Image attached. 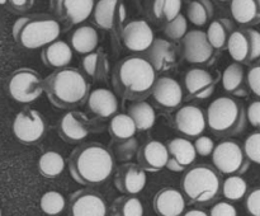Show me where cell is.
<instances>
[{
    "label": "cell",
    "mask_w": 260,
    "mask_h": 216,
    "mask_svg": "<svg viewBox=\"0 0 260 216\" xmlns=\"http://www.w3.org/2000/svg\"><path fill=\"white\" fill-rule=\"evenodd\" d=\"M157 73L144 55L122 58L114 66L112 83L117 94L129 101H144L151 94Z\"/></svg>",
    "instance_id": "cell-1"
},
{
    "label": "cell",
    "mask_w": 260,
    "mask_h": 216,
    "mask_svg": "<svg viewBox=\"0 0 260 216\" xmlns=\"http://www.w3.org/2000/svg\"><path fill=\"white\" fill-rule=\"evenodd\" d=\"M113 169L114 158L111 150L99 142L81 145L69 158V172L79 184H101L111 177Z\"/></svg>",
    "instance_id": "cell-2"
},
{
    "label": "cell",
    "mask_w": 260,
    "mask_h": 216,
    "mask_svg": "<svg viewBox=\"0 0 260 216\" xmlns=\"http://www.w3.org/2000/svg\"><path fill=\"white\" fill-rule=\"evenodd\" d=\"M43 88L53 106L62 109L75 108L88 99L90 84L75 68H62L43 79Z\"/></svg>",
    "instance_id": "cell-3"
},
{
    "label": "cell",
    "mask_w": 260,
    "mask_h": 216,
    "mask_svg": "<svg viewBox=\"0 0 260 216\" xmlns=\"http://www.w3.org/2000/svg\"><path fill=\"white\" fill-rule=\"evenodd\" d=\"M13 38L24 50L43 48L58 40L61 24L48 14H29L18 18L13 24Z\"/></svg>",
    "instance_id": "cell-4"
},
{
    "label": "cell",
    "mask_w": 260,
    "mask_h": 216,
    "mask_svg": "<svg viewBox=\"0 0 260 216\" xmlns=\"http://www.w3.org/2000/svg\"><path fill=\"white\" fill-rule=\"evenodd\" d=\"M206 122L216 136H235L245 130V107L234 97H218L208 104Z\"/></svg>",
    "instance_id": "cell-5"
},
{
    "label": "cell",
    "mask_w": 260,
    "mask_h": 216,
    "mask_svg": "<svg viewBox=\"0 0 260 216\" xmlns=\"http://www.w3.org/2000/svg\"><path fill=\"white\" fill-rule=\"evenodd\" d=\"M221 173L213 165L198 164L189 167L182 178L183 195L190 203L207 206L221 196Z\"/></svg>",
    "instance_id": "cell-6"
},
{
    "label": "cell",
    "mask_w": 260,
    "mask_h": 216,
    "mask_svg": "<svg viewBox=\"0 0 260 216\" xmlns=\"http://www.w3.org/2000/svg\"><path fill=\"white\" fill-rule=\"evenodd\" d=\"M212 164L221 174L241 175L248 172L250 162L243 146L234 140H223L215 145L212 151Z\"/></svg>",
    "instance_id": "cell-7"
},
{
    "label": "cell",
    "mask_w": 260,
    "mask_h": 216,
    "mask_svg": "<svg viewBox=\"0 0 260 216\" xmlns=\"http://www.w3.org/2000/svg\"><path fill=\"white\" fill-rule=\"evenodd\" d=\"M8 91L18 103H32L45 91L43 79L33 69L20 68L10 75L8 81Z\"/></svg>",
    "instance_id": "cell-8"
},
{
    "label": "cell",
    "mask_w": 260,
    "mask_h": 216,
    "mask_svg": "<svg viewBox=\"0 0 260 216\" xmlns=\"http://www.w3.org/2000/svg\"><path fill=\"white\" fill-rule=\"evenodd\" d=\"M226 50L233 60L241 65L258 60L260 57V32L248 27L234 29Z\"/></svg>",
    "instance_id": "cell-9"
},
{
    "label": "cell",
    "mask_w": 260,
    "mask_h": 216,
    "mask_svg": "<svg viewBox=\"0 0 260 216\" xmlns=\"http://www.w3.org/2000/svg\"><path fill=\"white\" fill-rule=\"evenodd\" d=\"M13 134L22 144H36L46 134L45 118L38 111L25 107L18 112L13 121Z\"/></svg>",
    "instance_id": "cell-10"
},
{
    "label": "cell",
    "mask_w": 260,
    "mask_h": 216,
    "mask_svg": "<svg viewBox=\"0 0 260 216\" xmlns=\"http://www.w3.org/2000/svg\"><path fill=\"white\" fill-rule=\"evenodd\" d=\"M91 18L96 27L121 35L127 19L126 5L122 0H98L94 4Z\"/></svg>",
    "instance_id": "cell-11"
},
{
    "label": "cell",
    "mask_w": 260,
    "mask_h": 216,
    "mask_svg": "<svg viewBox=\"0 0 260 216\" xmlns=\"http://www.w3.org/2000/svg\"><path fill=\"white\" fill-rule=\"evenodd\" d=\"M183 57L193 65H210L215 60V48L208 42L206 32L201 29L188 30L182 38Z\"/></svg>",
    "instance_id": "cell-12"
},
{
    "label": "cell",
    "mask_w": 260,
    "mask_h": 216,
    "mask_svg": "<svg viewBox=\"0 0 260 216\" xmlns=\"http://www.w3.org/2000/svg\"><path fill=\"white\" fill-rule=\"evenodd\" d=\"M108 207L103 196L93 190L74 192L69 200L70 216H107Z\"/></svg>",
    "instance_id": "cell-13"
},
{
    "label": "cell",
    "mask_w": 260,
    "mask_h": 216,
    "mask_svg": "<svg viewBox=\"0 0 260 216\" xmlns=\"http://www.w3.org/2000/svg\"><path fill=\"white\" fill-rule=\"evenodd\" d=\"M56 17L69 25H78L91 17L95 0H50Z\"/></svg>",
    "instance_id": "cell-14"
},
{
    "label": "cell",
    "mask_w": 260,
    "mask_h": 216,
    "mask_svg": "<svg viewBox=\"0 0 260 216\" xmlns=\"http://www.w3.org/2000/svg\"><path fill=\"white\" fill-rule=\"evenodd\" d=\"M57 131L66 142L76 144L90 135L91 124L85 113L73 109L61 117L57 125Z\"/></svg>",
    "instance_id": "cell-15"
},
{
    "label": "cell",
    "mask_w": 260,
    "mask_h": 216,
    "mask_svg": "<svg viewBox=\"0 0 260 216\" xmlns=\"http://www.w3.org/2000/svg\"><path fill=\"white\" fill-rule=\"evenodd\" d=\"M122 41L129 51L144 53L146 52L155 40L152 28L146 20H132L123 25L121 30Z\"/></svg>",
    "instance_id": "cell-16"
},
{
    "label": "cell",
    "mask_w": 260,
    "mask_h": 216,
    "mask_svg": "<svg viewBox=\"0 0 260 216\" xmlns=\"http://www.w3.org/2000/svg\"><path fill=\"white\" fill-rule=\"evenodd\" d=\"M175 127L187 139H196L205 132L207 127L206 114L197 106H183L175 113Z\"/></svg>",
    "instance_id": "cell-17"
},
{
    "label": "cell",
    "mask_w": 260,
    "mask_h": 216,
    "mask_svg": "<svg viewBox=\"0 0 260 216\" xmlns=\"http://www.w3.org/2000/svg\"><path fill=\"white\" fill-rule=\"evenodd\" d=\"M218 78L203 68H192L184 76V86L190 98L207 99L215 93Z\"/></svg>",
    "instance_id": "cell-18"
},
{
    "label": "cell",
    "mask_w": 260,
    "mask_h": 216,
    "mask_svg": "<svg viewBox=\"0 0 260 216\" xmlns=\"http://www.w3.org/2000/svg\"><path fill=\"white\" fill-rule=\"evenodd\" d=\"M147 182L146 172L139 164L127 163L117 169L114 186L124 195L136 196L145 188Z\"/></svg>",
    "instance_id": "cell-19"
},
{
    "label": "cell",
    "mask_w": 260,
    "mask_h": 216,
    "mask_svg": "<svg viewBox=\"0 0 260 216\" xmlns=\"http://www.w3.org/2000/svg\"><path fill=\"white\" fill-rule=\"evenodd\" d=\"M169 160L167 168L172 172H183L196 162L194 145L187 137H174L167 144Z\"/></svg>",
    "instance_id": "cell-20"
},
{
    "label": "cell",
    "mask_w": 260,
    "mask_h": 216,
    "mask_svg": "<svg viewBox=\"0 0 260 216\" xmlns=\"http://www.w3.org/2000/svg\"><path fill=\"white\" fill-rule=\"evenodd\" d=\"M136 158L137 164L145 172L156 173L167 167L169 152L165 144L157 140H150L137 149Z\"/></svg>",
    "instance_id": "cell-21"
},
{
    "label": "cell",
    "mask_w": 260,
    "mask_h": 216,
    "mask_svg": "<svg viewBox=\"0 0 260 216\" xmlns=\"http://www.w3.org/2000/svg\"><path fill=\"white\" fill-rule=\"evenodd\" d=\"M151 96L161 108L173 111L178 108L183 101V88L178 80L170 76L157 78L152 88Z\"/></svg>",
    "instance_id": "cell-22"
},
{
    "label": "cell",
    "mask_w": 260,
    "mask_h": 216,
    "mask_svg": "<svg viewBox=\"0 0 260 216\" xmlns=\"http://www.w3.org/2000/svg\"><path fill=\"white\" fill-rule=\"evenodd\" d=\"M185 205L184 195L173 187L161 188L152 200V207L157 216H182Z\"/></svg>",
    "instance_id": "cell-23"
},
{
    "label": "cell",
    "mask_w": 260,
    "mask_h": 216,
    "mask_svg": "<svg viewBox=\"0 0 260 216\" xmlns=\"http://www.w3.org/2000/svg\"><path fill=\"white\" fill-rule=\"evenodd\" d=\"M144 56L154 66L156 73L168 71L177 64V48L170 41L164 38H155Z\"/></svg>",
    "instance_id": "cell-24"
},
{
    "label": "cell",
    "mask_w": 260,
    "mask_h": 216,
    "mask_svg": "<svg viewBox=\"0 0 260 216\" xmlns=\"http://www.w3.org/2000/svg\"><path fill=\"white\" fill-rule=\"evenodd\" d=\"M88 108L99 118H111L118 111V98L112 90L106 88L94 89L89 93Z\"/></svg>",
    "instance_id": "cell-25"
},
{
    "label": "cell",
    "mask_w": 260,
    "mask_h": 216,
    "mask_svg": "<svg viewBox=\"0 0 260 216\" xmlns=\"http://www.w3.org/2000/svg\"><path fill=\"white\" fill-rule=\"evenodd\" d=\"M41 58L46 66L55 70L68 68L73 61V48L65 41L56 40L42 48Z\"/></svg>",
    "instance_id": "cell-26"
},
{
    "label": "cell",
    "mask_w": 260,
    "mask_h": 216,
    "mask_svg": "<svg viewBox=\"0 0 260 216\" xmlns=\"http://www.w3.org/2000/svg\"><path fill=\"white\" fill-rule=\"evenodd\" d=\"M221 81H222V88L231 96L238 98H244L248 96L249 86L246 81V73L241 64H230L223 70Z\"/></svg>",
    "instance_id": "cell-27"
},
{
    "label": "cell",
    "mask_w": 260,
    "mask_h": 216,
    "mask_svg": "<svg viewBox=\"0 0 260 216\" xmlns=\"http://www.w3.org/2000/svg\"><path fill=\"white\" fill-rule=\"evenodd\" d=\"M99 45V35L95 27L83 24L79 25L70 37V47L73 51L80 53V55H88V53L96 51Z\"/></svg>",
    "instance_id": "cell-28"
},
{
    "label": "cell",
    "mask_w": 260,
    "mask_h": 216,
    "mask_svg": "<svg viewBox=\"0 0 260 216\" xmlns=\"http://www.w3.org/2000/svg\"><path fill=\"white\" fill-rule=\"evenodd\" d=\"M231 15L241 25H256L260 23V0H231Z\"/></svg>",
    "instance_id": "cell-29"
},
{
    "label": "cell",
    "mask_w": 260,
    "mask_h": 216,
    "mask_svg": "<svg viewBox=\"0 0 260 216\" xmlns=\"http://www.w3.org/2000/svg\"><path fill=\"white\" fill-rule=\"evenodd\" d=\"M234 30V23L228 18H218L212 20L206 30L208 42L216 51L226 50L228 41Z\"/></svg>",
    "instance_id": "cell-30"
},
{
    "label": "cell",
    "mask_w": 260,
    "mask_h": 216,
    "mask_svg": "<svg viewBox=\"0 0 260 216\" xmlns=\"http://www.w3.org/2000/svg\"><path fill=\"white\" fill-rule=\"evenodd\" d=\"M81 68L84 73L95 80H104L109 74V61L108 57L102 51H93V52L84 55L81 60Z\"/></svg>",
    "instance_id": "cell-31"
},
{
    "label": "cell",
    "mask_w": 260,
    "mask_h": 216,
    "mask_svg": "<svg viewBox=\"0 0 260 216\" xmlns=\"http://www.w3.org/2000/svg\"><path fill=\"white\" fill-rule=\"evenodd\" d=\"M127 114L134 119L137 131H147L152 129L156 121L154 107L146 101H136L128 107Z\"/></svg>",
    "instance_id": "cell-32"
},
{
    "label": "cell",
    "mask_w": 260,
    "mask_h": 216,
    "mask_svg": "<svg viewBox=\"0 0 260 216\" xmlns=\"http://www.w3.org/2000/svg\"><path fill=\"white\" fill-rule=\"evenodd\" d=\"M108 131L116 141H126L136 135L137 129L134 119L127 113H116L111 117Z\"/></svg>",
    "instance_id": "cell-33"
},
{
    "label": "cell",
    "mask_w": 260,
    "mask_h": 216,
    "mask_svg": "<svg viewBox=\"0 0 260 216\" xmlns=\"http://www.w3.org/2000/svg\"><path fill=\"white\" fill-rule=\"evenodd\" d=\"M65 165L63 157L55 150H48V151L43 152L37 163L40 174L48 179L58 177L65 169Z\"/></svg>",
    "instance_id": "cell-34"
},
{
    "label": "cell",
    "mask_w": 260,
    "mask_h": 216,
    "mask_svg": "<svg viewBox=\"0 0 260 216\" xmlns=\"http://www.w3.org/2000/svg\"><path fill=\"white\" fill-rule=\"evenodd\" d=\"M187 19L196 27H203L213 17V4L211 0H192L188 3Z\"/></svg>",
    "instance_id": "cell-35"
},
{
    "label": "cell",
    "mask_w": 260,
    "mask_h": 216,
    "mask_svg": "<svg viewBox=\"0 0 260 216\" xmlns=\"http://www.w3.org/2000/svg\"><path fill=\"white\" fill-rule=\"evenodd\" d=\"M111 216H144V205L136 196L117 197L111 205Z\"/></svg>",
    "instance_id": "cell-36"
},
{
    "label": "cell",
    "mask_w": 260,
    "mask_h": 216,
    "mask_svg": "<svg viewBox=\"0 0 260 216\" xmlns=\"http://www.w3.org/2000/svg\"><path fill=\"white\" fill-rule=\"evenodd\" d=\"M248 191L249 187L246 180L238 174L229 175L228 178L222 179V183H221V195L226 198V201H230V202L243 200Z\"/></svg>",
    "instance_id": "cell-37"
},
{
    "label": "cell",
    "mask_w": 260,
    "mask_h": 216,
    "mask_svg": "<svg viewBox=\"0 0 260 216\" xmlns=\"http://www.w3.org/2000/svg\"><path fill=\"white\" fill-rule=\"evenodd\" d=\"M40 207L42 212L48 216H55L62 212L66 207V198L58 191H47L40 200Z\"/></svg>",
    "instance_id": "cell-38"
},
{
    "label": "cell",
    "mask_w": 260,
    "mask_h": 216,
    "mask_svg": "<svg viewBox=\"0 0 260 216\" xmlns=\"http://www.w3.org/2000/svg\"><path fill=\"white\" fill-rule=\"evenodd\" d=\"M183 2L182 0H154L152 3V14L155 18L162 20L174 19L180 14Z\"/></svg>",
    "instance_id": "cell-39"
},
{
    "label": "cell",
    "mask_w": 260,
    "mask_h": 216,
    "mask_svg": "<svg viewBox=\"0 0 260 216\" xmlns=\"http://www.w3.org/2000/svg\"><path fill=\"white\" fill-rule=\"evenodd\" d=\"M188 32V19L180 13L174 19L167 22L164 33L168 38L173 41H180Z\"/></svg>",
    "instance_id": "cell-40"
},
{
    "label": "cell",
    "mask_w": 260,
    "mask_h": 216,
    "mask_svg": "<svg viewBox=\"0 0 260 216\" xmlns=\"http://www.w3.org/2000/svg\"><path fill=\"white\" fill-rule=\"evenodd\" d=\"M244 152L249 162L260 165V130L251 132L244 141Z\"/></svg>",
    "instance_id": "cell-41"
},
{
    "label": "cell",
    "mask_w": 260,
    "mask_h": 216,
    "mask_svg": "<svg viewBox=\"0 0 260 216\" xmlns=\"http://www.w3.org/2000/svg\"><path fill=\"white\" fill-rule=\"evenodd\" d=\"M245 208L250 216H260V187H254L245 195Z\"/></svg>",
    "instance_id": "cell-42"
},
{
    "label": "cell",
    "mask_w": 260,
    "mask_h": 216,
    "mask_svg": "<svg viewBox=\"0 0 260 216\" xmlns=\"http://www.w3.org/2000/svg\"><path fill=\"white\" fill-rule=\"evenodd\" d=\"M246 81H248L249 89L260 98V57L249 69L246 74Z\"/></svg>",
    "instance_id": "cell-43"
},
{
    "label": "cell",
    "mask_w": 260,
    "mask_h": 216,
    "mask_svg": "<svg viewBox=\"0 0 260 216\" xmlns=\"http://www.w3.org/2000/svg\"><path fill=\"white\" fill-rule=\"evenodd\" d=\"M208 216H238V210L230 201H215Z\"/></svg>",
    "instance_id": "cell-44"
},
{
    "label": "cell",
    "mask_w": 260,
    "mask_h": 216,
    "mask_svg": "<svg viewBox=\"0 0 260 216\" xmlns=\"http://www.w3.org/2000/svg\"><path fill=\"white\" fill-rule=\"evenodd\" d=\"M193 145H194L197 155H201V157H208V155L212 154L213 149H215L213 140L208 136H203V135L196 137V141L193 142Z\"/></svg>",
    "instance_id": "cell-45"
},
{
    "label": "cell",
    "mask_w": 260,
    "mask_h": 216,
    "mask_svg": "<svg viewBox=\"0 0 260 216\" xmlns=\"http://www.w3.org/2000/svg\"><path fill=\"white\" fill-rule=\"evenodd\" d=\"M245 113L246 121H249V124L255 127L256 130H260V98L249 104L248 108L245 109Z\"/></svg>",
    "instance_id": "cell-46"
},
{
    "label": "cell",
    "mask_w": 260,
    "mask_h": 216,
    "mask_svg": "<svg viewBox=\"0 0 260 216\" xmlns=\"http://www.w3.org/2000/svg\"><path fill=\"white\" fill-rule=\"evenodd\" d=\"M7 4L12 10L17 13H23L29 10L35 4V0H7Z\"/></svg>",
    "instance_id": "cell-47"
},
{
    "label": "cell",
    "mask_w": 260,
    "mask_h": 216,
    "mask_svg": "<svg viewBox=\"0 0 260 216\" xmlns=\"http://www.w3.org/2000/svg\"><path fill=\"white\" fill-rule=\"evenodd\" d=\"M182 216H208V213L201 208H190V210L184 211Z\"/></svg>",
    "instance_id": "cell-48"
},
{
    "label": "cell",
    "mask_w": 260,
    "mask_h": 216,
    "mask_svg": "<svg viewBox=\"0 0 260 216\" xmlns=\"http://www.w3.org/2000/svg\"><path fill=\"white\" fill-rule=\"evenodd\" d=\"M220 2H229V0H220Z\"/></svg>",
    "instance_id": "cell-49"
},
{
    "label": "cell",
    "mask_w": 260,
    "mask_h": 216,
    "mask_svg": "<svg viewBox=\"0 0 260 216\" xmlns=\"http://www.w3.org/2000/svg\"><path fill=\"white\" fill-rule=\"evenodd\" d=\"M0 216H2V208H0Z\"/></svg>",
    "instance_id": "cell-50"
}]
</instances>
